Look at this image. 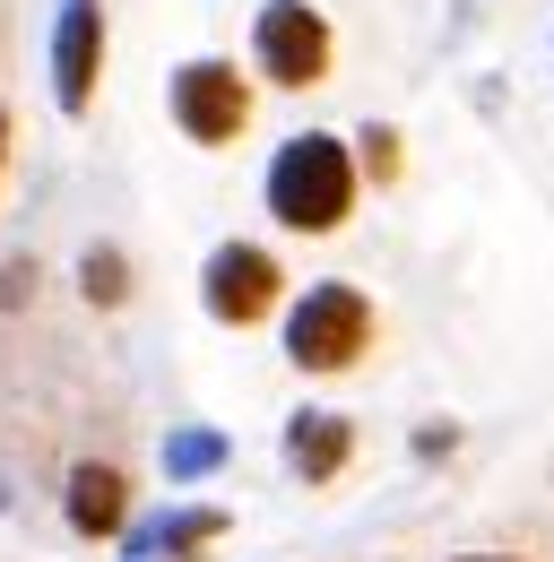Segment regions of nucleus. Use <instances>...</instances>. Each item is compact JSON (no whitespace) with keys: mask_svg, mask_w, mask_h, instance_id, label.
Masks as SVG:
<instances>
[{"mask_svg":"<svg viewBox=\"0 0 554 562\" xmlns=\"http://www.w3.org/2000/svg\"><path fill=\"white\" fill-rule=\"evenodd\" d=\"M346 209H355V165H346L339 139L303 131V139L277 147V165H269V216L277 225H295V234H339Z\"/></svg>","mask_w":554,"mask_h":562,"instance_id":"1","label":"nucleus"},{"mask_svg":"<svg viewBox=\"0 0 554 562\" xmlns=\"http://www.w3.org/2000/svg\"><path fill=\"white\" fill-rule=\"evenodd\" d=\"M364 347H373V303L346 278L303 285V303L286 312V355H295L303 372H346Z\"/></svg>","mask_w":554,"mask_h":562,"instance_id":"2","label":"nucleus"},{"mask_svg":"<svg viewBox=\"0 0 554 562\" xmlns=\"http://www.w3.org/2000/svg\"><path fill=\"white\" fill-rule=\"evenodd\" d=\"M261 70L277 87H321L330 78V26H321V9H303V0H269L261 9Z\"/></svg>","mask_w":554,"mask_h":562,"instance_id":"3","label":"nucleus"},{"mask_svg":"<svg viewBox=\"0 0 554 562\" xmlns=\"http://www.w3.org/2000/svg\"><path fill=\"white\" fill-rule=\"evenodd\" d=\"M174 122H182L200 147H225L243 122H252V87L234 78V61H191V70L174 78Z\"/></svg>","mask_w":554,"mask_h":562,"instance_id":"4","label":"nucleus"},{"mask_svg":"<svg viewBox=\"0 0 554 562\" xmlns=\"http://www.w3.org/2000/svg\"><path fill=\"white\" fill-rule=\"evenodd\" d=\"M277 260L261 243H225V251H208V312L217 321H234V329H252L261 312L277 303Z\"/></svg>","mask_w":554,"mask_h":562,"instance_id":"5","label":"nucleus"},{"mask_svg":"<svg viewBox=\"0 0 554 562\" xmlns=\"http://www.w3.org/2000/svg\"><path fill=\"white\" fill-rule=\"evenodd\" d=\"M96 70H104V18L78 0L62 18V44H53V78H62V113H87L96 104Z\"/></svg>","mask_w":554,"mask_h":562,"instance_id":"6","label":"nucleus"},{"mask_svg":"<svg viewBox=\"0 0 554 562\" xmlns=\"http://www.w3.org/2000/svg\"><path fill=\"white\" fill-rule=\"evenodd\" d=\"M122 519H131V485H122V468L78 459V468H69V528H78V537H122Z\"/></svg>","mask_w":554,"mask_h":562,"instance_id":"7","label":"nucleus"},{"mask_svg":"<svg viewBox=\"0 0 554 562\" xmlns=\"http://www.w3.org/2000/svg\"><path fill=\"white\" fill-rule=\"evenodd\" d=\"M346 450H355L346 416H295V424H286V468H295V476H312V485H330V476H339Z\"/></svg>","mask_w":554,"mask_h":562,"instance_id":"8","label":"nucleus"},{"mask_svg":"<svg viewBox=\"0 0 554 562\" xmlns=\"http://www.w3.org/2000/svg\"><path fill=\"white\" fill-rule=\"evenodd\" d=\"M217 528H225L217 510H182V519H165V528H156V546H165V554H200Z\"/></svg>","mask_w":554,"mask_h":562,"instance_id":"9","label":"nucleus"},{"mask_svg":"<svg viewBox=\"0 0 554 562\" xmlns=\"http://www.w3.org/2000/svg\"><path fill=\"white\" fill-rule=\"evenodd\" d=\"M78 278H87V303H122V294H131V285H122V251H87Z\"/></svg>","mask_w":554,"mask_h":562,"instance_id":"10","label":"nucleus"},{"mask_svg":"<svg viewBox=\"0 0 554 562\" xmlns=\"http://www.w3.org/2000/svg\"><path fill=\"white\" fill-rule=\"evenodd\" d=\"M364 165H373V182H390L399 173V131H364Z\"/></svg>","mask_w":554,"mask_h":562,"instance_id":"11","label":"nucleus"},{"mask_svg":"<svg viewBox=\"0 0 554 562\" xmlns=\"http://www.w3.org/2000/svg\"><path fill=\"white\" fill-rule=\"evenodd\" d=\"M200 468H217V441H208V432L174 441V476H200Z\"/></svg>","mask_w":554,"mask_h":562,"instance_id":"12","label":"nucleus"},{"mask_svg":"<svg viewBox=\"0 0 554 562\" xmlns=\"http://www.w3.org/2000/svg\"><path fill=\"white\" fill-rule=\"evenodd\" d=\"M18 294H35V260H9V269H0V312H9Z\"/></svg>","mask_w":554,"mask_h":562,"instance_id":"13","label":"nucleus"},{"mask_svg":"<svg viewBox=\"0 0 554 562\" xmlns=\"http://www.w3.org/2000/svg\"><path fill=\"white\" fill-rule=\"evenodd\" d=\"M459 562H520V554H459Z\"/></svg>","mask_w":554,"mask_h":562,"instance_id":"14","label":"nucleus"},{"mask_svg":"<svg viewBox=\"0 0 554 562\" xmlns=\"http://www.w3.org/2000/svg\"><path fill=\"white\" fill-rule=\"evenodd\" d=\"M0 156H9V113H0Z\"/></svg>","mask_w":554,"mask_h":562,"instance_id":"15","label":"nucleus"}]
</instances>
